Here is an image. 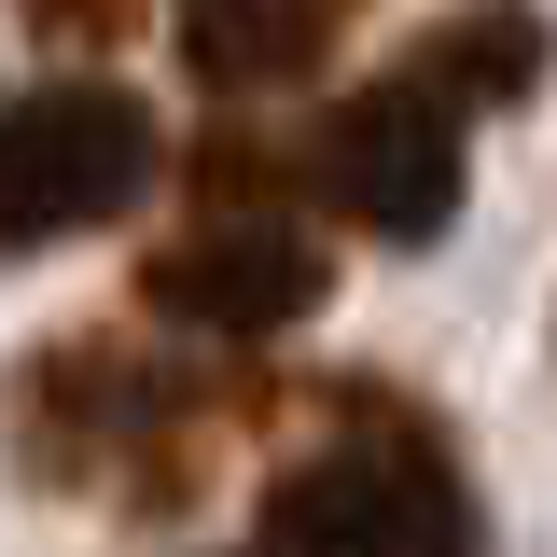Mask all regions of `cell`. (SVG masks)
I'll return each instance as SVG.
<instances>
[{"label":"cell","mask_w":557,"mask_h":557,"mask_svg":"<svg viewBox=\"0 0 557 557\" xmlns=\"http://www.w3.org/2000/svg\"><path fill=\"white\" fill-rule=\"evenodd\" d=\"M265 557H474V487L432 432H348L278 474Z\"/></svg>","instance_id":"1"},{"label":"cell","mask_w":557,"mask_h":557,"mask_svg":"<svg viewBox=\"0 0 557 557\" xmlns=\"http://www.w3.org/2000/svg\"><path fill=\"white\" fill-rule=\"evenodd\" d=\"M139 182H153V112L126 84H28V98H0V237L14 251L139 209Z\"/></svg>","instance_id":"2"},{"label":"cell","mask_w":557,"mask_h":557,"mask_svg":"<svg viewBox=\"0 0 557 557\" xmlns=\"http://www.w3.org/2000/svg\"><path fill=\"white\" fill-rule=\"evenodd\" d=\"M321 196L362 223V237H391V251H418V237H446V209H460V112L432 98V84H362V98H335L321 112Z\"/></svg>","instance_id":"3"},{"label":"cell","mask_w":557,"mask_h":557,"mask_svg":"<svg viewBox=\"0 0 557 557\" xmlns=\"http://www.w3.org/2000/svg\"><path fill=\"white\" fill-rule=\"evenodd\" d=\"M321 293H335V265H321L293 223H265V209H251V223L223 209V223L168 237V251L139 265V307H153V321H196V335H278V321H307Z\"/></svg>","instance_id":"4"},{"label":"cell","mask_w":557,"mask_h":557,"mask_svg":"<svg viewBox=\"0 0 557 557\" xmlns=\"http://www.w3.org/2000/svg\"><path fill=\"white\" fill-rule=\"evenodd\" d=\"M362 0H182V70L209 98H278L335 57V28Z\"/></svg>","instance_id":"5"},{"label":"cell","mask_w":557,"mask_h":557,"mask_svg":"<svg viewBox=\"0 0 557 557\" xmlns=\"http://www.w3.org/2000/svg\"><path fill=\"white\" fill-rule=\"evenodd\" d=\"M405 84H432V98H446V112H460V98H530V84H544V28H530V14H516V0H487V14H446V28H432V42H418V70Z\"/></svg>","instance_id":"6"},{"label":"cell","mask_w":557,"mask_h":557,"mask_svg":"<svg viewBox=\"0 0 557 557\" xmlns=\"http://www.w3.org/2000/svg\"><path fill=\"white\" fill-rule=\"evenodd\" d=\"M28 14H57V28H112L126 0H28Z\"/></svg>","instance_id":"7"}]
</instances>
